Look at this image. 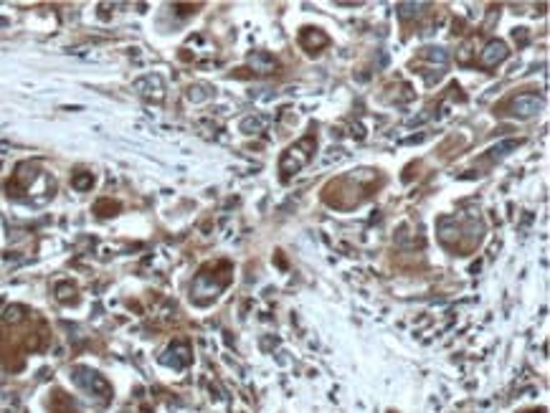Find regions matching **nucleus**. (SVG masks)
<instances>
[{
    "label": "nucleus",
    "mask_w": 550,
    "mask_h": 413,
    "mask_svg": "<svg viewBox=\"0 0 550 413\" xmlns=\"http://www.w3.org/2000/svg\"><path fill=\"white\" fill-rule=\"evenodd\" d=\"M302 44H305L307 48H320V46H328V36L325 33H320V31H314V36H312V31L307 28L305 33H302Z\"/></svg>",
    "instance_id": "6"
},
{
    "label": "nucleus",
    "mask_w": 550,
    "mask_h": 413,
    "mask_svg": "<svg viewBox=\"0 0 550 413\" xmlns=\"http://www.w3.org/2000/svg\"><path fill=\"white\" fill-rule=\"evenodd\" d=\"M507 59V46L502 41H489L484 51L480 54V66L482 69H495L497 64H502Z\"/></svg>",
    "instance_id": "3"
},
{
    "label": "nucleus",
    "mask_w": 550,
    "mask_h": 413,
    "mask_svg": "<svg viewBox=\"0 0 550 413\" xmlns=\"http://www.w3.org/2000/svg\"><path fill=\"white\" fill-rule=\"evenodd\" d=\"M162 363L173 367H185L191 363V350H188V345L176 343L173 347H168V352L162 355Z\"/></svg>",
    "instance_id": "5"
},
{
    "label": "nucleus",
    "mask_w": 550,
    "mask_h": 413,
    "mask_svg": "<svg viewBox=\"0 0 550 413\" xmlns=\"http://www.w3.org/2000/svg\"><path fill=\"white\" fill-rule=\"evenodd\" d=\"M74 373H77V375H74V381H77L79 385L86 390V393L99 396V398H104V401H107V398H109V385H107V381H104L102 375L92 373V370H84V367H77Z\"/></svg>",
    "instance_id": "2"
},
{
    "label": "nucleus",
    "mask_w": 550,
    "mask_h": 413,
    "mask_svg": "<svg viewBox=\"0 0 550 413\" xmlns=\"http://www.w3.org/2000/svg\"><path fill=\"white\" fill-rule=\"evenodd\" d=\"M92 183H94V177H92V175H77V177H74V188H77V191H84V188H92Z\"/></svg>",
    "instance_id": "8"
},
{
    "label": "nucleus",
    "mask_w": 550,
    "mask_h": 413,
    "mask_svg": "<svg viewBox=\"0 0 550 413\" xmlns=\"http://www.w3.org/2000/svg\"><path fill=\"white\" fill-rule=\"evenodd\" d=\"M314 153V140L312 137H305L302 142H297L294 147H290L282 157V173L284 175H290V173H297L299 168H305L310 157Z\"/></svg>",
    "instance_id": "1"
},
{
    "label": "nucleus",
    "mask_w": 550,
    "mask_h": 413,
    "mask_svg": "<svg viewBox=\"0 0 550 413\" xmlns=\"http://www.w3.org/2000/svg\"><path fill=\"white\" fill-rule=\"evenodd\" d=\"M252 66H259L261 71H269L272 66H274V61L264 54H256V56H252Z\"/></svg>",
    "instance_id": "7"
},
{
    "label": "nucleus",
    "mask_w": 550,
    "mask_h": 413,
    "mask_svg": "<svg viewBox=\"0 0 550 413\" xmlns=\"http://www.w3.org/2000/svg\"><path fill=\"white\" fill-rule=\"evenodd\" d=\"M512 115H520V117H533L535 112H540L542 109V99L540 97H535V94H520L518 99L512 102Z\"/></svg>",
    "instance_id": "4"
},
{
    "label": "nucleus",
    "mask_w": 550,
    "mask_h": 413,
    "mask_svg": "<svg viewBox=\"0 0 550 413\" xmlns=\"http://www.w3.org/2000/svg\"><path fill=\"white\" fill-rule=\"evenodd\" d=\"M267 124V119H246L244 124H241V130L244 132H249V130H261Z\"/></svg>",
    "instance_id": "9"
}]
</instances>
